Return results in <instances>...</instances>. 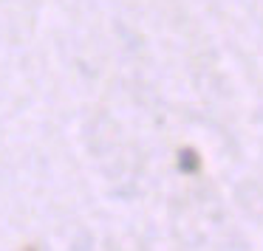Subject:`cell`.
Wrapping results in <instances>:
<instances>
[{
  "mask_svg": "<svg viewBox=\"0 0 263 251\" xmlns=\"http://www.w3.org/2000/svg\"><path fill=\"white\" fill-rule=\"evenodd\" d=\"M181 170H187V172L198 170V155H195L193 150H184L181 153Z\"/></svg>",
  "mask_w": 263,
  "mask_h": 251,
  "instance_id": "6da1fadb",
  "label": "cell"
}]
</instances>
